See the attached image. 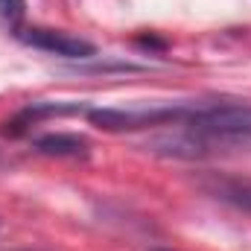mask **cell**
Returning a JSON list of instances; mask_svg holds the SVG:
<instances>
[{
  "label": "cell",
  "mask_w": 251,
  "mask_h": 251,
  "mask_svg": "<svg viewBox=\"0 0 251 251\" xmlns=\"http://www.w3.org/2000/svg\"><path fill=\"white\" fill-rule=\"evenodd\" d=\"M85 117L105 131H134L149 126H178L187 108H88Z\"/></svg>",
  "instance_id": "2"
},
{
  "label": "cell",
  "mask_w": 251,
  "mask_h": 251,
  "mask_svg": "<svg viewBox=\"0 0 251 251\" xmlns=\"http://www.w3.org/2000/svg\"><path fill=\"white\" fill-rule=\"evenodd\" d=\"M178 126H184L199 143L216 140V137H251V105H201L187 108V117Z\"/></svg>",
  "instance_id": "1"
},
{
  "label": "cell",
  "mask_w": 251,
  "mask_h": 251,
  "mask_svg": "<svg viewBox=\"0 0 251 251\" xmlns=\"http://www.w3.org/2000/svg\"><path fill=\"white\" fill-rule=\"evenodd\" d=\"M216 196L231 199V201H237L243 207H251V181H219Z\"/></svg>",
  "instance_id": "5"
},
{
  "label": "cell",
  "mask_w": 251,
  "mask_h": 251,
  "mask_svg": "<svg viewBox=\"0 0 251 251\" xmlns=\"http://www.w3.org/2000/svg\"><path fill=\"white\" fill-rule=\"evenodd\" d=\"M32 146L41 155H59V158H79V155H88V149H91L88 137L73 134V131H50V134H41V137L32 140Z\"/></svg>",
  "instance_id": "4"
},
{
  "label": "cell",
  "mask_w": 251,
  "mask_h": 251,
  "mask_svg": "<svg viewBox=\"0 0 251 251\" xmlns=\"http://www.w3.org/2000/svg\"><path fill=\"white\" fill-rule=\"evenodd\" d=\"M152 251H167V249H152Z\"/></svg>",
  "instance_id": "7"
},
{
  "label": "cell",
  "mask_w": 251,
  "mask_h": 251,
  "mask_svg": "<svg viewBox=\"0 0 251 251\" xmlns=\"http://www.w3.org/2000/svg\"><path fill=\"white\" fill-rule=\"evenodd\" d=\"M15 35L35 47V50H44V53H53V56H62V59H91L97 56V47L85 38H76L70 32L62 29H47V26H18Z\"/></svg>",
  "instance_id": "3"
},
{
  "label": "cell",
  "mask_w": 251,
  "mask_h": 251,
  "mask_svg": "<svg viewBox=\"0 0 251 251\" xmlns=\"http://www.w3.org/2000/svg\"><path fill=\"white\" fill-rule=\"evenodd\" d=\"M26 15V0H0V18L9 24H21Z\"/></svg>",
  "instance_id": "6"
}]
</instances>
